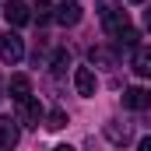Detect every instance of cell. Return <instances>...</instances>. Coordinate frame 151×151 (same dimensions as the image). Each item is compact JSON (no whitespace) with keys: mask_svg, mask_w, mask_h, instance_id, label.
Wrapping results in <instances>:
<instances>
[{"mask_svg":"<svg viewBox=\"0 0 151 151\" xmlns=\"http://www.w3.org/2000/svg\"><path fill=\"white\" fill-rule=\"evenodd\" d=\"M53 18H56L63 28H70V25L81 21V4H74V0H70V4H67V0H63V4H56V14H53Z\"/></svg>","mask_w":151,"mask_h":151,"instance_id":"cell-8","label":"cell"},{"mask_svg":"<svg viewBox=\"0 0 151 151\" xmlns=\"http://www.w3.org/2000/svg\"><path fill=\"white\" fill-rule=\"evenodd\" d=\"M137 151H151V137H141V144H137Z\"/></svg>","mask_w":151,"mask_h":151,"instance_id":"cell-16","label":"cell"},{"mask_svg":"<svg viewBox=\"0 0 151 151\" xmlns=\"http://www.w3.org/2000/svg\"><path fill=\"white\" fill-rule=\"evenodd\" d=\"M53 151H77V148H70V144H56Z\"/></svg>","mask_w":151,"mask_h":151,"instance_id":"cell-18","label":"cell"},{"mask_svg":"<svg viewBox=\"0 0 151 151\" xmlns=\"http://www.w3.org/2000/svg\"><path fill=\"white\" fill-rule=\"evenodd\" d=\"M99 7V18H102V25H106V32L116 35V32H123L130 21H127V11H123V4L119 0H99L95 4Z\"/></svg>","mask_w":151,"mask_h":151,"instance_id":"cell-1","label":"cell"},{"mask_svg":"<svg viewBox=\"0 0 151 151\" xmlns=\"http://www.w3.org/2000/svg\"><path fill=\"white\" fill-rule=\"evenodd\" d=\"M88 60H91L95 67H116V53H109V49H102V46H95V49L88 53Z\"/></svg>","mask_w":151,"mask_h":151,"instance_id":"cell-12","label":"cell"},{"mask_svg":"<svg viewBox=\"0 0 151 151\" xmlns=\"http://www.w3.org/2000/svg\"><path fill=\"white\" fill-rule=\"evenodd\" d=\"M18 137H21V130H18V119H11V116H0V151H14V148H18Z\"/></svg>","mask_w":151,"mask_h":151,"instance_id":"cell-4","label":"cell"},{"mask_svg":"<svg viewBox=\"0 0 151 151\" xmlns=\"http://www.w3.org/2000/svg\"><path fill=\"white\" fill-rule=\"evenodd\" d=\"M144 25H148V32H151V7L144 11Z\"/></svg>","mask_w":151,"mask_h":151,"instance_id":"cell-17","label":"cell"},{"mask_svg":"<svg viewBox=\"0 0 151 151\" xmlns=\"http://www.w3.org/2000/svg\"><path fill=\"white\" fill-rule=\"evenodd\" d=\"M134 70L141 77H151V46H141L134 53Z\"/></svg>","mask_w":151,"mask_h":151,"instance_id":"cell-11","label":"cell"},{"mask_svg":"<svg viewBox=\"0 0 151 151\" xmlns=\"http://www.w3.org/2000/svg\"><path fill=\"white\" fill-rule=\"evenodd\" d=\"M67 67H70V53H67V49H60V53L53 56V70H56V74H63Z\"/></svg>","mask_w":151,"mask_h":151,"instance_id":"cell-15","label":"cell"},{"mask_svg":"<svg viewBox=\"0 0 151 151\" xmlns=\"http://www.w3.org/2000/svg\"><path fill=\"white\" fill-rule=\"evenodd\" d=\"M137 28H130V25H127V28H123V32H116V46H127V49H130V46H137Z\"/></svg>","mask_w":151,"mask_h":151,"instance_id":"cell-13","label":"cell"},{"mask_svg":"<svg viewBox=\"0 0 151 151\" xmlns=\"http://www.w3.org/2000/svg\"><path fill=\"white\" fill-rule=\"evenodd\" d=\"M46 127H49V130H63V127H67V113H63V109H53V113L46 116Z\"/></svg>","mask_w":151,"mask_h":151,"instance_id":"cell-14","label":"cell"},{"mask_svg":"<svg viewBox=\"0 0 151 151\" xmlns=\"http://www.w3.org/2000/svg\"><path fill=\"white\" fill-rule=\"evenodd\" d=\"M39 119H42V106H39V99H25V102H18V123H25V127H39Z\"/></svg>","mask_w":151,"mask_h":151,"instance_id":"cell-6","label":"cell"},{"mask_svg":"<svg viewBox=\"0 0 151 151\" xmlns=\"http://www.w3.org/2000/svg\"><path fill=\"white\" fill-rule=\"evenodd\" d=\"M123 106H127V109H148L151 106V91L148 88H137V84L127 88V91H123Z\"/></svg>","mask_w":151,"mask_h":151,"instance_id":"cell-7","label":"cell"},{"mask_svg":"<svg viewBox=\"0 0 151 151\" xmlns=\"http://www.w3.org/2000/svg\"><path fill=\"white\" fill-rule=\"evenodd\" d=\"M74 88L81 99H91L95 95V88H99V81H95V70L91 67H77L74 70Z\"/></svg>","mask_w":151,"mask_h":151,"instance_id":"cell-5","label":"cell"},{"mask_svg":"<svg viewBox=\"0 0 151 151\" xmlns=\"http://www.w3.org/2000/svg\"><path fill=\"white\" fill-rule=\"evenodd\" d=\"M130 4H144V0H130Z\"/></svg>","mask_w":151,"mask_h":151,"instance_id":"cell-19","label":"cell"},{"mask_svg":"<svg viewBox=\"0 0 151 151\" xmlns=\"http://www.w3.org/2000/svg\"><path fill=\"white\" fill-rule=\"evenodd\" d=\"M106 137H109L113 144H130L134 134H130V127H119L116 119H109V123H106Z\"/></svg>","mask_w":151,"mask_h":151,"instance_id":"cell-10","label":"cell"},{"mask_svg":"<svg viewBox=\"0 0 151 151\" xmlns=\"http://www.w3.org/2000/svg\"><path fill=\"white\" fill-rule=\"evenodd\" d=\"M21 56H25V39L18 35V32H11V28L0 32V63H11L14 67Z\"/></svg>","mask_w":151,"mask_h":151,"instance_id":"cell-2","label":"cell"},{"mask_svg":"<svg viewBox=\"0 0 151 151\" xmlns=\"http://www.w3.org/2000/svg\"><path fill=\"white\" fill-rule=\"evenodd\" d=\"M4 18H7V25L21 28V25H28V21H32V11H28V4H25V0H7Z\"/></svg>","mask_w":151,"mask_h":151,"instance_id":"cell-3","label":"cell"},{"mask_svg":"<svg viewBox=\"0 0 151 151\" xmlns=\"http://www.w3.org/2000/svg\"><path fill=\"white\" fill-rule=\"evenodd\" d=\"M7 95L14 99V102H25V99H32V81L25 74H14L11 77V84H7Z\"/></svg>","mask_w":151,"mask_h":151,"instance_id":"cell-9","label":"cell"}]
</instances>
